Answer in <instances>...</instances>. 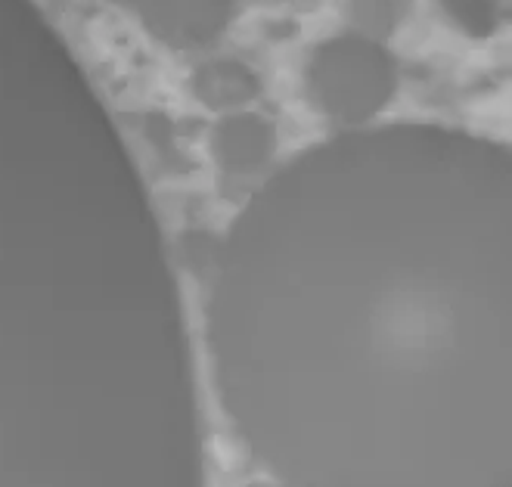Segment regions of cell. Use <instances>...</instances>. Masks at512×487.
<instances>
[{
  "mask_svg": "<svg viewBox=\"0 0 512 487\" xmlns=\"http://www.w3.org/2000/svg\"><path fill=\"white\" fill-rule=\"evenodd\" d=\"M348 10L364 38H388L410 10V0H348Z\"/></svg>",
  "mask_w": 512,
  "mask_h": 487,
  "instance_id": "5b68a950",
  "label": "cell"
},
{
  "mask_svg": "<svg viewBox=\"0 0 512 487\" xmlns=\"http://www.w3.org/2000/svg\"><path fill=\"white\" fill-rule=\"evenodd\" d=\"M441 10L463 35H469L475 41L491 38L500 25L497 0H441Z\"/></svg>",
  "mask_w": 512,
  "mask_h": 487,
  "instance_id": "8992f818",
  "label": "cell"
},
{
  "mask_svg": "<svg viewBox=\"0 0 512 487\" xmlns=\"http://www.w3.org/2000/svg\"><path fill=\"white\" fill-rule=\"evenodd\" d=\"M143 28L174 50L205 47L221 38L236 0H131Z\"/></svg>",
  "mask_w": 512,
  "mask_h": 487,
  "instance_id": "7a4b0ae2",
  "label": "cell"
},
{
  "mask_svg": "<svg viewBox=\"0 0 512 487\" xmlns=\"http://www.w3.org/2000/svg\"><path fill=\"white\" fill-rule=\"evenodd\" d=\"M249 487H270V484H249Z\"/></svg>",
  "mask_w": 512,
  "mask_h": 487,
  "instance_id": "ba28073f",
  "label": "cell"
},
{
  "mask_svg": "<svg viewBox=\"0 0 512 487\" xmlns=\"http://www.w3.org/2000/svg\"><path fill=\"white\" fill-rule=\"evenodd\" d=\"M212 152L221 171L233 177H249L274 159L277 131L267 118L255 112H233L218 121L212 134Z\"/></svg>",
  "mask_w": 512,
  "mask_h": 487,
  "instance_id": "3957f363",
  "label": "cell"
},
{
  "mask_svg": "<svg viewBox=\"0 0 512 487\" xmlns=\"http://www.w3.org/2000/svg\"><path fill=\"white\" fill-rule=\"evenodd\" d=\"M193 94L208 109H236L261 94L258 75L236 59H215L193 72Z\"/></svg>",
  "mask_w": 512,
  "mask_h": 487,
  "instance_id": "277c9868",
  "label": "cell"
},
{
  "mask_svg": "<svg viewBox=\"0 0 512 487\" xmlns=\"http://www.w3.org/2000/svg\"><path fill=\"white\" fill-rule=\"evenodd\" d=\"M398 87V69L391 53L364 35H342L323 41L308 63V94L314 106L339 125L382 112Z\"/></svg>",
  "mask_w": 512,
  "mask_h": 487,
  "instance_id": "6da1fadb",
  "label": "cell"
},
{
  "mask_svg": "<svg viewBox=\"0 0 512 487\" xmlns=\"http://www.w3.org/2000/svg\"><path fill=\"white\" fill-rule=\"evenodd\" d=\"M180 252H184V264L187 270L193 273V277H208V270H212L218 261H221V242L205 233V230H193L184 236V242H180Z\"/></svg>",
  "mask_w": 512,
  "mask_h": 487,
  "instance_id": "52a82bcc",
  "label": "cell"
}]
</instances>
